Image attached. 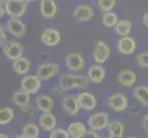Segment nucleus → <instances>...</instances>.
Masks as SVG:
<instances>
[{"label":"nucleus","mask_w":148,"mask_h":138,"mask_svg":"<svg viewBox=\"0 0 148 138\" xmlns=\"http://www.w3.org/2000/svg\"><path fill=\"white\" fill-rule=\"evenodd\" d=\"M89 83L88 78L85 75L64 73L59 78V87L64 91L82 89L88 87Z\"/></svg>","instance_id":"nucleus-1"},{"label":"nucleus","mask_w":148,"mask_h":138,"mask_svg":"<svg viewBox=\"0 0 148 138\" xmlns=\"http://www.w3.org/2000/svg\"><path fill=\"white\" fill-rule=\"evenodd\" d=\"M28 4L26 0H6L4 9L9 18L20 19L26 14Z\"/></svg>","instance_id":"nucleus-2"},{"label":"nucleus","mask_w":148,"mask_h":138,"mask_svg":"<svg viewBox=\"0 0 148 138\" xmlns=\"http://www.w3.org/2000/svg\"><path fill=\"white\" fill-rule=\"evenodd\" d=\"M3 54L5 57L13 62L23 56L24 46L17 41H8L3 46Z\"/></svg>","instance_id":"nucleus-3"},{"label":"nucleus","mask_w":148,"mask_h":138,"mask_svg":"<svg viewBox=\"0 0 148 138\" xmlns=\"http://www.w3.org/2000/svg\"><path fill=\"white\" fill-rule=\"evenodd\" d=\"M6 30L15 38H23L27 33V26L20 19L10 18L6 22Z\"/></svg>","instance_id":"nucleus-4"},{"label":"nucleus","mask_w":148,"mask_h":138,"mask_svg":"<svg viewBox=\"0 0 148 138\" xmlns=\"http://www.w3.org/2000/svg\"><path fill=\"white\" fill-rule=\"evenodd\" d=\"M60 72V65L56 63H46L40 65L36 69V76L42 81L53 78Z\"/></svg>","instance_id":"nucleus-5"},{"label":"nucleus","mask_w":148,"mask_h":138,"mask_svg":"<svg viewBox=\"0 0 148 138\" xmlns=\"http://www.w3.org/2000/svg\"><path fill=\"white\" fill-rule=\"evenodd\" d=\"M65 67L71 72H81L85 68V59L78 53H70L65 56Z\"/></svg>","instance_id":"nucleus-6"},{"label":"nucleus","mask_w":148,"mask_h":138,"mask_svg":"<svg viewBox=\"0 0 148 138\" xmlns=\"http://www.w3.org/2000/svg\"><path fill=\"white\" fill-rule=\"evenodd\" d=\"M110 56V48L103 41H99L96 43L94 51L92 53L93 60L97 64L103 65L105 64Z\"/></svg>","instance_id":"nucleus-7"},{"label":"nucleus","mask_w":148,"mask_h":138,"mask_svg":"<svg viewBox=\"0 0 148 138\" xmlns=\"http://www.w3.org/2000/svg\"><path fill=\"white\" fill-rule=\"evenodd\" d=\"M20 88L29 95L36 94L42 89V80L34 75L26 76L21 79Z\"/></svg>","instance_id":"nucleus-8"},{"label":"nucleus","mask_w":148,"mask_h":138,"mask_svg":"<svg viewBox=\"0 0 148 138\" xmlns=\"http://www.w3.org/2000/svg\"><path fill=\"white\" fill-rule=\"evenodd\" d=\"M73 17L79 22H88L94 17V9L88 4H79L73 10Z\"/></svg>","instance_id":"nucleus-9"},{"label":"nucleus","mask_w":148,"mask_h":138,"mask_svg":"<svg viewBox=\"0 0 148 138\" xmlns=\"http://www.w3.org/2000/svg\"><path fill=\"white\" fill-rule=\"evenodd\" d=\"M88 122L92 131H101L109 125V115L107 112H98L91 115Z\"/></svg>","instance_id":"nucleus-10"},{"label":"nucleus","mask_w":148,"mask_h":138,"mask_svg":"<svg viewBox=\"0 0 148 138\" xmlns=\"http://www.w3.org/2000/svg\"><path fill=\"white\" fill-rule=\"evenodd\" d=\"M108 105L115 112H122L128 107V99L122 93H115L108 99Z\"/></svg>","instance_id":"nucleus-11"},{"label":"nucleus","mask_w":148,"mask_h":138,"mask_svg":"<svg viewBox=\"0 0 148 138\" xmlns=\"http://www.w3.org/2000/svg\"><path fill=\"white\" fill-rule=\"evenodd\" d=\"M40 13L42 18L52 19L56 17L58 13V6L55 0H40Z\"/></svg>","instance_id":"nucleus-12"},{"label":"nucleus","mask_w":148,"mask_h":138,"mask_svg":"<svg viewBox=\"0 0 148 138\" xmlns=\"http://www.w3.org/2000/svg\"><path fill=\"white\" fill-rule=\"evenodd\" d=\"M40 41L47 47H54L61 43V33L53 28H48L40 35Z\"/></svg>","instance_id":"nucleus-13"},{"label":"nucleus","mask_w":148,"mask_h":138,"mask_svg":"<svg viewBox=\"0 0 148 138\" xmlns=\"http://www.w3.org/2000/svg\"><path fill=\"white\" fill-rule=\"evenodd\" d=\"M137 48L136 41L129 36L121 37L117 43V49L119 53L124 55H130L132 54Z\"/></svg>","instance_id":"nucleus-14"},{"label":"nucleus","mask_w":148,"mask_h":138,"mask_svg":"<svg viewBox=\"0 0 148 138\" xmlns=\"http://www.w3.org/2000/svg\"><path fill=\"white\" fill-rule=\"evenodd\" d=\"M76 100H77L79 108L84 111H92L97 106L96 97L88 92H82V93L78 94V96L76 97Z\"/></svg>","instance_id":"nucleus-15"},{"label":"nucleus","mask_w":148,"mask_h":138,"mask_svg":"<svg viewBox=\"0 0 148 138\" xmlns=\"http://www.w3.org/2000/svg\"><path fill=\"white\" fill-rule=\"evenodd\" d=\"M62 107L63 110L70 116H75L80 111L76 97L73 95L64 97L62 100Z\"/></svg>","instance_id":"nucleus-16"},{"label":"nucleus","mask_w":148,"mask_h":138,"mask_svg":"<svg viewBox=\"0 0 148 138\" xmlns=\"http://www.w3.org/2000/svg\"><path fill=\"white\" fill-rule=\"evenodd\" d=\"M86 76L88 78L90 82L94 84H100L103 82L106 78V71L102 66L99 65H94L88 68Z\"/></svg>","instance_id":"nucleus-17"},{"label":"nucleus","mask_w":148,"mask_h":138,"mask_svg":"<svg viewBox=\"0 0 148 138\" xmlns=\"http://www.w3.org/2000/svg\"><path fill=\"white\" fill-rule=\"evenodd\" d=\"M136 74L134 71H132L131 69H123L118 74L117 76V80L118 82L123 87L126 88H131L134 85L136 82Z\"/></svg>","instance_id":"nucleus-18"},{"label":"nucleus","mask_w":148,"mask_h":138,"mask_svg":"<svg viewBox=\"0 0 148 138\" xmlns=\"http://www.w3.org/2000/svg\"><path fill=\"white\" fill-rule=\"evenodd\" d=\"M12 101L18 108L22 110H26L30 105V96L29 93L25 92L22 89L17 90L12 95Z\"/></svg>","instance_id":"nucleus-19"},{"label":"nucleus","mask_w":148,"mask_h":138,"mask_svg":"<svg viewBox=\"0 0 148 138\" xmlns=\"http://www.w3.org/2000/svg\"><path fill=\"white\" fill-rule=\"evenodd\" d=\"M35 102H36V106L37 108L42 111L43 113H46V112H51L53 111V107H54V101L52 99V97H50L48 95H39L36 100H35Z\"/></svg>","instance_id":"nucleus-20"},{"label":"nucleus","mask_w":148,"mask_h":138,"mask_svg":"<svg viewBox=\"0 0 148 138\" xmlns=\"http://www.w3.org/2000/svg\"><path fill=\"white\" fill-rule=\"evenodd\" d=\"M56 117L51 112H46L40 116L39 118V125L42 127L45 132H51L53 130L56 126Z\"/></svg>","instance_id":"nucleus-21"},{"label":"nucleus","mask_w":148,"mask_h":138,"mask_svg":"<svg viewBox=\"0 0 148 138\" xmlns=\"http://www.w3.org/2000/svg\"><path fill=\"white\" fill-rule=\"evenodd\" d=\"M13 71L18 75H25L28 72H29L30 67H32V64H30L29 60L25 57H20L17 60L13 61Z\"/></svg>","instance_id":"nucleus-22"},{"label":"nucleus","mask_w":148,"mask_h":138,"mask_svg":"<svg viewBox=\"0 0 148 138\" xmlns=\"http://www.w3.org/2000/svg\"><path fill=\"white\" fill-rule=\"evenodd\" d=\"M132 23L129 19L118 20V22H117L114 26L115 32L117 35H119L120 37L128 36L130 32H132Z\"/></svg>","instance_id":"nucleus-23"},{"label":"nucleus","mask_w":148,"mask_h":138,"mask_svg":"<svg viewBox=\"0 0 148 138\" xmlns=\"http://www.w3.org/2000/svg\"><path fill=\"white\" fill-rule=\"evenodd\" d=\"M132 96L142 105L148 107V87L137 86L132 90Z\"/></svg>","instance_id":"nucleus-24"},{"label":"nucleus","mask_w":148,"mask_h":138,"mask_svg":"<svg viewBox=\"0 0 148 138\" xmlns=\"http://www.w3.org/2000/svg\"><path fill=\"white\" fill-rule=\"evenodd\" d=\"M69 136H72L73 138H82L84 134L86 132V128L84 124L79 122H71L67 127V131Z\"/></svg>","instance_id":"nucleus-25"},{"label":"nucleus","mask_w":148,"mask_h":138,"mask_svg":"<svg viewBox=\"0 0 148 138\" xmlns=\"http://www.w3.org/2000/svg\"><path fill=\"white\" fill-rule=\"evenodd\" d=\"M118 20H119L118 15L112 11L105 12L101 19L102 24H103L106 28H113L116 25V23L118 22Z\"/></svg>","instance_id":"nucleus-26"},{"label":"nucleus","mask_w":148,"mask_h":138,"mask_svg":"<svg viewBox=\"0 0 148 138\" xmlns=\"http://www.w3.org/2000/svg\"><path fill=\"white\" fill-rule=\"evenodd\" d=\"M14 118V111L9 107L0 108V125L9 124Z\"/></svg>","instance_id":"nucleus-27"},{"label":"nucleus","mask_w":148,"mask_h":138,"mask_svg":"<svg viewBox=\"0 0 148 138\" xmlns=\"http://www.w3.org/2000/svg\"><path fill=\"white\" fill-rule=\"evenodd\" d=\"M39 135H40V130L36 124H28L23 127L22 135L26 138H38Z\"/></svg>","instance_id":"nucleus-28"},{"label":"nucleus","mask_w":148,"mask_h":138,"mask_svg":"<svg viewBox=\"0 0 148 138\" xmlns=\"http://www.w3.org/2000/svg\"><path fill=\"white\" fill-rule=\"evenodd\" d=\"M108 128H109L110 135L122 137L123 131H124V127H123V125H122L121 122H120L118 121H113V122H111L110 124H109Z\"/></svg>","instance_id":"nucleus-29"},{"label":"nucleus","mask_w":148,"mask_h":138,"mask_svg":"<svg viewBox=\"0 0 148 138\" xmlns=\"http://www.w3.org/2000/svg\"><path fill=\"white\" fill-rule=\"evenodd\" d=\"M116 0H98V7L103 12L111 11L116 6Z\"/></svg>","instance_id":"nucleus-30"},{"label":"nucleus","mask_w":148,"mask_h":138,"mask_svg":"<svg viewBox=\"0 0 148 138\" xmlns=\"http://www.w3.org/2000/svg\"><path fill=\"white\" fill-rule=\"evenodd\" d=\"M68 133L62 128H54L51 131L49 138H69Z\"/></svg>","instance_id":"nucleus-31"},{"label":"nucleus","mask_w":148,"mask_h":138,"mask_svg":"<svg viewBox=\"0 0 148 138\" xmlns=\"http://www.w3.org/2000/svg\"><path fill=\"white\" fill-rule=\"evenodd\" d=\"M136 63L142 68L148 67V52L141 53V54H139L138 55H137Z\"/></svg>","instance_id":"nucleus-32"},{"label":"nucleus","mask_w":148,"mask_h":138,"mask_svg":"<svg viewBox=\"0 0 148 138\" xmlns=\"http://www.w3.org/2000/svg\"><path fill=\"white\" fill-rule=\"evenodd\" d=\"M8 42V37L6 33V30L2 26H0V47H3L4 44Z\"/></svg>","instance_id":"nucleus-33"},{"label":"nucleus","mask_w":148,"mask_h":138,"mask_svg":"<svg viewBox=\"0 0 148 138\" xmlns=\"http://www.w3.org/2000/svg\"><path fill=\"white\" fill-rule=\"evenodd\" d=\"M82 138H104L103 136H101L100 135L97 134L95 131H86Z\"/></svg>","instance_id":"nucleus-34"},{"label":"nucleus","mask_w":148,"mask_h":138,"mask_svg":"<svg viewBox=\"0 0 148 138\" xmlns=\"http://www.w3.org/2000/svg\"><path fill=\"white\" fill-rule=\"evenodd\" d=\"M142 125L144 130L145 131V133L148 134V114L144 116V118H143V121H142Z\"/></svg>","instance_id":"nucleus-35"},{"label":"nucleus","mask_w":148,"mask_h":138,"mask_svg":"<svg viewBox=\"0 0 148 138\" xmlns=\"http://www.w3.org/2000/svg\"><path fill=\"white\" fill-rule=\"evenodd\" d=\"M142 20H143V23H144V25H145V27L148 29V11L143 15Z\"/></svg>","instance_id":"nucleus-36"},{"label":"nucleus","mask_w":148,"mask_h":138,"mask_svg":"<svg viewBox=\"0 0 148 138\" xmlns=\"http://www.w3.org/2000/svg\"><path fill=\"white\" fill-rule=\"evenodd\" d=\"M5 14H6V12H5L4 8H2V6H0V21H1L2 19L4 18Z\"/></svg>","instance_id":"nucleus-37"},{"label":"nucleus","mask_w":148,"mask_h":138,"mask_svg":"<svg viewBox=\"0 0 148 138\" xmlns=\"http://www.w3.org/2000/svg\"><path fill=\"white\" fill-rule=\"evenodd\" d=\"M0 138H8V136L5 134H2V133H0Z\"/></svg>","instance_id":"nucleus-38"},{"label":"nucleus","mask_w":148,"mask_h":138,"mask_svg":"<svg viewBox=\"0 0 148 138\" xmlns=\"http://www.w3.org/2000/svg\"><path fill=\"white\" fill-rule=\"evenodd\" d=\"M28 3H34V2H37V1H40V0H26Z\"/></svg>","instance_id":"nucleus-39"},{"label":"nucleus","mask_w":148,"mask_h":138,"mask_svg":"<svg viewBox=\"0 0 148 138\" xmlns=\"http://www.w3.org/2000/svg\"><path fill=\"white\" fill-rule=\"evenodd\" d=\"M108 138H122L121 136H116V135H110V136Z\"/></svg>","instance_id":"nucleus-40"},{"label":"nucleus","mask_w":148,"mask_h":138,"mask_svg":"<svg viewBox=\"0 0 148 138\" xmlns=\"http://www.w3.org/2000/svg\"><path fill=\"white\" fill-rule=\"evenodd\" d=\"M15 138H26V137L23 136V135H18L17 137H15Z\"/></svg>","instance_id":"nucleus-41"},{"label":"nucleus","mask_w":148,"mask_h":138,"mask_svg":"<svg viewBox=\"0 0 148 138\" xmlns=\"http://www.w3.org/2000/svg\"><path fill=\"white\" fill-rule=\"evenodd\" d=\"M3 3H5V0H0V6H2Z\"/></svg>","instance_id":"nucleus-42"},{"label":"nucleus","mask_w":148,"mask_h":138,"mask_svg":"<svg viewBox=\"0 0 148 138\" xmlns=\"http://www.w3.org/2000/svg\"><path fill=\"white\" fill-rule=\"evenodd\" d=\"M127 138H136V137H127Z\"/></svg>","instance_id":"nucleus-43"},{"label":"nucleus","mask_w":148,"mask_h":138,"mask_svg":"<svg viewBox=\"0 0 148 138\" xmlns=\"http://www.w3.org/2000/svg\"><path fill=\"white\" fill-rule=\"evenodd\" d=\"M64 1H67V0H64Z\"/></svg>","instance_id":"nucleus-44"}]
</instances>
